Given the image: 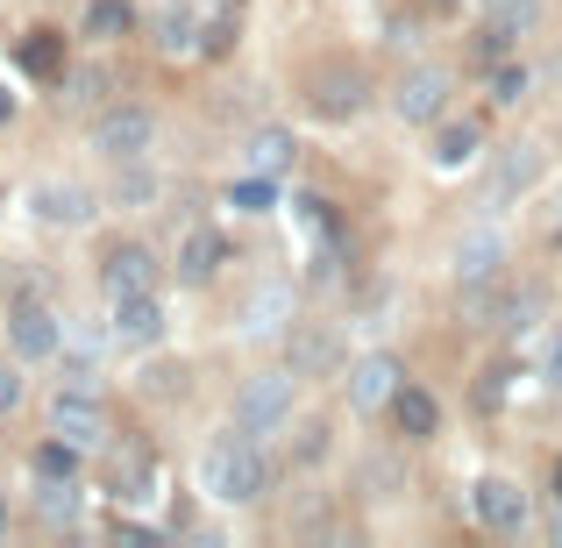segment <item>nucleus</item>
Wrapping results in <instances>:
<instances>
[{"label": "nucleus", "instance_id": "3", "mask_svg": "<svg viewBox=\"0 0 562 548\" xmlns=\"http://www.w3.org/2000/svg\"><path fill=\"white\" fill-rule=\"evenodd\" d=\"M150 136H157V114L150 108H108L93 122V150H108L114 165H136V157L150 150Z\"/></svg>", "mask_w": 562, "mask_h": 548}, {"label": "nucleus", "instance_id": "10", "mask_svg": "<svg viewBox=\"0 0 562 548\" xmlns=\"http://www.w3.org/2000/svg\"><path fill=\"white\" fill-rule=\"evenodd\" d=\"M470 506H477V521L492 527V535H513V527L527 521V499H520V484H513V478H477Z\"/></svg>", "mask_w": 562, "mask_h": 548}, {"label": "nucleus", "instance_id": "1", "mask_svg": "<svg viewBox=\"0 0 562 548\" xmlns=\"http://www.w3.org/2000/svg\"><path fill=\"white\" fill-rule=\"evenodd\" d=\"M200 478H206V492H214V499L249 506V499H263V484H271V463H263V449L249 435H221L214 449H206Z\"/></svg>", "mask_w": 562, "mask_h": 548}, {"label": "nucleus", "instance_id": "39", "mask_svg": "<svg viewBox=\"0 0 562 548\" xmlns=\"http://www.w3.org/2000/svg\"><path fill=\"white\" fill-rule=\"evenodd\" d=\"M0 535H8V492H0Z\"/></svg>", "mask_w": 562, "mask_h": 548}, {"label": "nucleus", "instance_id": "2", "mask_svg": "<svg viewBox=\"0 0 562 548\" xmlns=\"http://www.w3.org/2000/svg\"><path fill=\"white\" fill-rule=\"evenodd\" d=\"M292 421V370H271V378H249L235 392V435H278Z\"/></svg>", "mask_w": 562, "mask_h": 548}, {"label": "nucleus", "instance_id": "15", "mask_svg": "<svg viewBox=\"0 0 562 548\" xmlns=\"http://www.w3.org/2000/svg\"><path fill=\"white\" fill-rule=\"evenodd\" d=\"M392 421H398V435H406V441H427L441 427V399L420 392V384H398V392H392Z\"/></svg>", "mask_w": 562, "mask_h": 548}, {"label": "nucleus", "instance_id": "24", "mask_svg": "<svg viewBox=\"0 0 562 548\" xmlns=\"http://www.w3.org/2000/svg\"><path fill=\"white\" fill-rule=\"evenodd\" d=\"M128 22H136L128 0H93L86 8V36H128Z\"/></svg>", "mask_w": 562, "mask_h": 548}, {"label": "nucleus", "instance_id": "5", "mask_svg": "<svg viewBox=\"0 0 562 548\" xmlns=\"http://www.w3.org/2000/svg\"><path fill=\"white\" fill-rule=\"evenodd\" d=\"M8 343H14V357H50V349L65 343V321H57L43 300L22 292V300L8 306Z\"/></svg>", "mask_w": 562, "mask_h": 548}, {"label": "nucleus", "instance_id": "40", "mask_svg": "<svg viewBox=\"0 0 562 548\" xmlns=\"http://www.w3.org/2000/svg\"><path fill=\"white\" fill-rule=\"evenodd\" d=\"M435 8H449V0H435Z\"/></svg>", "mask_w": 562, "mask_h": 548}, {"label": "nucleus", "instance_id": "17", "mask_svg": "<svg viewBox=\"0 0 562 548\" xmlns=\"http://www.w3.org/2000/svg\"><path fill=\"white\" fill-rule=\"evenodd\" d=\"M392 392H398V364L392 357H363L357 370H349V406H392Z\"/></svg>", "mask_w": 562, "mask_h": 548}, {"label": "nucleus", "instance_id": "25", "mask_svg": "<svg viewBox=\"0 0 562 548\" xmlns=\"http://www.w3.org/2000/svg\"><path fill=\"white\" fill-rule=\"evenodd\" d=\"M484 22H498L506 36H520V29L535 22V0H484Z\"/></svg>", "mask_w": 562, "mask_h": 548}, {"label": "nucleus", "instance_id": "21", "mask_svg": "<svg viewBox=\"0 0 562 548\" xmlns=\"http://www.w3.org/2000/svg\"><path fill=\"white\" fill-rule=\"evenodd\" d=\"M192 36H200V14H192L186 0H179V8H165V14H157V51L186 57V51H192Z\"/></svg>", "mask_w": 562, "mask_h": 548}, {"label": "nucleus", "instance_id": "9", "mask_svg": "<svg viewBox=\"0 0 562 548\" xmlns=\"http://www.w3.org/2000/svg\"><path fill=\"white\" fill-rule=\"evenodd\" d=\"M535 171H541V150H535V143H513V150H498L492 179H484V206H506V200H520V192L535 186Z\"/></svg>", "mask_w": 562, "mask_h": 548}, {"label": "nucleus", "instance_id": "31", "mask_svg": "<svg viewBox=\"0 0 562 548\" xmlns=\"http://www.w3.org/2000/svg\"><path fill=\"white\" fill-rule=\"evenodd\" d=\"M520 93H527V71L498 57V71H492V100H506V108H513V100H520Z\"/></svg>", "mask_w": 562, "mask_h": 548}, {"label": "nucleus", "instance_id": "18", "mask_svg": "<svg viewBox=\"0 0 562 548\" xmlns=\"http://www.w3.org/2000/svg\"><path fill=\"white\" fill-rule=\"evenodd\" d=\"M14 65H22L29 79H57V71H65V36H57V29H29Z\"/></svg>", "mask_w": 562, "mask_h": 548}, {"label": "nucleus", "instance_id": "28", "mask_svg": "<svg viewBox=\"0 0 562 548\" xmlns=\"http://www.w3.org/2000/svg\"><path fill=\"white\" fill-rule=\"evenodd\" d=\"M143 392H150V399L186 392V364H150V370H143Z\"/></svg>", "mask_w": 562, "mask_h": 548}, {"label": "nucleus", "instance_id": "34", "mask_svg": "<svg viewBox=\"0 0 562 548\" xmlns=\"http://www.w3.org/2000/svg\"><path fill=\"white\" fill-rule=\"evenodd\" d=\"M541 378H549V384H562V328L549 335V349H541Z\"/></svg>", "mask_w": 562, "mask_h": 548}, {"label": "nucleus", "instance_id": "22", "mask_svg": "<svg viewBox=\"0 0 562 548\" xmlns=\"http://www.w3.org/2000/svg\"><path fill=\"white\" fill-rule=\"evenodd\" d=\"M100 93H108V71H100V65H79V71H57V100H65V108H93Z\"/></svg>", "mask_w": 562, "mask_h": 548}, {"label": "nucleus", "instance_id": "29", "mask_svg": "<svg viewBox=\"0 0 562 548\" xmlns=\"http://www.w3.org/2000/svg\"><path fill=\"white\" fill-rule=\"evenodd\" d=\"M228 200L243 206V214H271V200H278V192H271V179H243V186L228 192Z\"/></svg>", "mask_w": 562, "mask_h": 548}, {"label": "nucleus", "instance_id": "14", "mask_svg": "<svg viewBox=\"0 0 562 548\" xmlns=\"http://www.w3.org/2000/svg\"><path fill=\"white\" fill-rule=\"evenodd\" d=\"M221 264H228V235H221V228H192L179 243V278H186V286H206Z\"/></svg>", "mask_w": 562, "mask_h": 548}, {"label": "nucleus", "instance_id": "36", "mask_svg": "<svg viewBox=\"0 0 562 548\" xmlns=\"http://www.w3.org/2000/svg\"><path fill=\"white\" fill-rule=\"evenodd\" d=\"M150 192H157V179H143V171H128V179H122V200H150Z\"/></svg>", "mask_w": 562, "mask_h": 548}, {"label": "nucleus", "instance_id": "8", "mask_svg": "<svg viewBox=\"0 0 562 548\" xmlns=\"http://www.w3.org/2000/svg\"><path fill=\"white\" fill-rule=\"evenodd\" d=\"M50 427H57V441H71V449H93V441L108 435V421H100V399H93V392H57Z\"/></svg>", "mask_w": 562, "mask_h": 548}, {"label": "nucleus", "instance_id": "12", "mask_svg": "<svg viewBox=\"0 0 562 548\" xmlns=\"http://www.w3.org/2000/svg\"><path fill=\"white\" fill-rule=\"evenodd\" d=\"M498 264H506V243H498V228H470L463 243H456V286L498 278Z\"/></svg>", "mask_w": 562, "mask_h": 548}, {"label": "nucleus", "instance_id": "11", "mask_svg": "<svg viewBox=\"0 0 562 548\" xmlns=\"http://www.w3.org/2000/svg\"><path fill=\"white\" fill-rule=\"evenodd\" d=\"M285 364H292V378H328L342 364V343H335V328H300V335H285Z\"/></svg>", "mask_w": 562, "mask_h": 548}, {"label": "nucleus", "instance_id": "38", "mask_svg": "<svg viewBox=\"0 0 562 548\" xmlns=\"http://www.w3.org/2000/svg\"><path fill=\"white\" fill-rule=\"evenodd\" d=\"M0 122H14V93H8V86H0Z\"/></svg>", "mask_w": 562, "mask_h": 548}, {"label": "nucleus", "instance_id": "26", "mask_svg": "<svg viewBox=\"0 0 562 548\" xmlns=\"http://www.w3.org/2000/svg\"><path fill=\"white\" fill-rule=\"evenodd\" d=\"M71 470H79V449H71V441H43L36 449V478H71Z\"/></svg>", "mask_w": 562, "mask_h": 548}, {"label": "nucleus", "instance_id": "33", "mask_svg": "<svg viewBox=\"0 0 562 548\" xmlns=\"http://www.w3.org/2000/svg\"><path fill=\"white\" fill-rule=\"evenodd\" d=\"M506 378H513V370H484V378H477V406H498V399H506Z\"/></svg>", "mask_w": 562, "mask_h": 548}, {"label": "nucleus", "instance_id": "27", "mask_svg": "<svg viewBox=\"0 0 562 548\" xmlns=\"http://www.w3.org/2000/svg\"><path fill=\"white\" fill-rule=\"evenodd\" d=\"M79 499H71V478H43V521H71Z\"/></svg>", "mask_w": 562, "mask_h": 548}, {"label": "nucleus", "instance_id": "37", "mask_svg": "<svg viewBox=\"0 0 562 548\" xmlns=\"http://www.w3.org/2000/svg\"><path fill=\"white\" fill-rule=\"evenodd\" d=\"M14 399H22V378H14V370H8V364H0V413H8V406H14Z\"/></svg>", "mask_w": 562, "mask_h": 548}, {"label": "nucleus", "instance_id": "32", "mask_svg": "<svg viewBox=\"0 0 562 548\" xmlns=\"http://www.w3.org/2000/svg\"><path fill=\"white\" fill-rule=\"evenodd\" d=\"M292 456H300V463H321V456H328V427L306 421V427H300V449H292Z\"/></svg>", "mask_w": 562, "mask_h": 548}, {"label": "nucleus", "instance_id": "30", "mask_svg": "<svg viewBox=\"0 0 562 548\" xmlns=\"http://www.w3.org/2000/svg\"><path fill=\"white\" fill-rule=\"evenodd\" d=\"M292 206H300V221H306V228L321 235V243L335 235V214H328V200H321V192H306V200H292Z\"/></svg>", "mask_w": 562, "mask_h": 548}, {"label": "nucleus", "instance_id": "19", "mask_svg": "<svg viewBox=\"0 0 562 548\" xmlns=\"http://www.w3.org/2000/svg\"><path fill=\"white\" fill-rule=\"evenodd\" d=\"M477 122H441L435 128V150H427V157H435V165L441 171H456V165H470V157H477Z\"/></svg>", "mask_w": 562, "mask_h": 548}, {"label": "nucleus", "instance_id": "4", "mask_svg": "<svg viewBox=\"0 0 562 548\" xmlns=\"http://www.w3.org/2000/svg\"><path fill=\"white\" fill-rule=\"evenodd\" d=\"M306 100H314V114H328V122H349V114L363 108V71L357 65H314V79H306Z\"/></svg>", "mask_w": 562, "mask_h": 548}, {"label": "nucleus", "instance_id": "23", "mask_svg": "<svg viewBox=\"0 0 562 548\" xmlns=\"http://www.w3.org/2000/svg\"><path fill=\"white\" fill-rule=\"evenodd\" d=\"M292 150H300V143H292L285 128H263V136H249V165H257V171H285Z\"/></svg>", "mask_w": 562, "mask_h": 548}, {"label": "nucleus", "instance_id": "16", "mask_svg": "<svg viewBox=\"0 0 562 548\" xmlns=\"http://www.w3.org/2000/svg\"><path fill=\"white\" fill-rule=\"evenodd\" d=\"M36 214H43V221H65V228H79V221H93V192L71 186V179H43V186H36Z\"/></svg>", "mask_w": 562, "mask_h": 548}, {"label": "nucleus", "instance_id": "35", "mask_svg": "<svg viewBox=\"0 0 562 548\" xmlns=\"http://www.w3.org/2000/svg\"><path fill=\"white\" fill-rule=\"evenodd\" d=\"M541 228H549V243H562V186L549 192V206H541Z\"/></svg>", "mask_w": 562, "mask_h": 548}, {"label": "nucleus", "instance_id": "7", "mask_svg": "<svg viewBox=\"0 0 562 548\" xmlns=\"http://www.w3.org/2000/svg\"><path fill=\"white\" fill-rule=\"evenodd\" d=\"M100 286H108V300H128V292H157V257H150L143 243L108 249V264H100Z\"/></svg>", "mask_w": 562, "mask_h": 548}, {"label": "nucleus", "instance_id": "6", "mask_svg": "<svg viewBox=\"0 0 562 548\" xmlns=\"http://www.w3.org/2000/svg\"><path fill=\"white\" fill-rule=\"evenodd\" d=\"M392 108H398V122H435V114L449 108V71L441 65H413L406 79H398Z\"/></svg>", "mask_w": 562, "mask_h": 548}, {"label": "nucleus", "instance_id": "41", "mask_svg": "<svg viewBox=\"0 0 562 548\" xmlns=\"http://www.w3.org/2000/svg\"><path fill=\"white\" fill-rule=\"evenodd\" d=\"M555 535H562V521H555Z\"/></svg>", "mask_w": 562, "mask_h": 548}, {"label": "nucleus", "instance_id": "20", "mask_svg": "<svg viewBox=\"0 0 562 548\" xmlns=\"http://www.w3.org/2000/svg\"><path fill=\"white\" fill-rule=\"evenodd\" d=\"M285 314H292V292H285V286L257 292V300H249V321H243V335H278V328H285Z\"/></svg>", "mask_w": 562, "mask_h": 548}, {"label": "nucleus", "instance_id": "13", "mask_svg": "<svg viewBox=\"0 0 562 548\" xmlns=\"http://www.w3.org/2000/svg\"><path fill=\"white\" fill-rule=\"evenodd\" d=\"M165 335V306H157V292H128V300H114V343H157Z\"/></svg>", "mask_w": 562, "mask_h": 548}]
</instances>
